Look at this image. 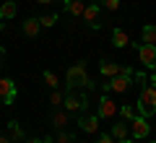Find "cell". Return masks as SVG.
<instances>
[{
	"label": "cell",
	"instance_id": "21",
	"mask_svg": "<svg viewBox=\"0 0 156 143\" xmlns=\"http://www.w3.org/2000/svg\"><path fill=\"white\" fill-rule=\"evenodd\" d=\"M42 78H44V83L52 88V91H55V88H57V83H60V81H57V76H55L52 70H44V73H42Z\"/></svg>",
	"mask_w": 156,
	"mask_h": 143
},
{
	"label": "cell",
	"instance_id": "16",
	"mask_svg": "<svg viewBox=\"0 0 156 143\" xmlns=\"http://www.w3.org/2000/svg\"><path fill=\"white\" fill-rule=\"evenodd\" d=\"M39 31H42L39 18H26V21H23V34H26V37H37Z\"/></svg>",
	"mask_w": 156,
	"mask_h": 143
},
{
	"label": "cell",
	"instance_id": "34",
	"mask_svg": "<svg viewBox=\"0 0 156 143\" xmlns=\"http://www.w3.org/2000/svg\"><path fill=\"white\" fill-rule=\"evenodd\" d=\"M23 143H26V141H23Z\"/></svg>",
	"mask_w": 156,
	"mask_h": 143
},
{
	"label": "cell",
	"instance_id": "6",
	"mask_svg": "<svg viewBox=\"0 0 156 143\" xmlns=\"http://www.w3.org/2000/svg\"><path fill=\"white\" fill-rule=\"evenodd\" d=\"M16 94H18V88H16V81L13 78H0V102L3 104L11 107L16 102Z\"/></svg>",
	"mask_w": 156,
	"mask_h": 143
},
{
	"label": "cell",
	"instance_id": "7",
	"mask_svg": "<svg viewBox=\"0 0 156 143\" xmlns=\"http://www.w3.org/2000/svg\"><path fill=\"white\" fill-rule=\"evenodd\" d=\"M148 133H151L148 117H143V115H135L133 120H130V135H133L135 141H140V138H148Z\"/></svg>",
	"mask_w": 156,
	"mask_h": 143
},
{
	"label": "cell",
	"instance_id": "33",
	"mask_svg": "<svg viewBox=\"0 0 156 143\" xmlns=\"http://www.w3.org/2000/svg\"><path fill=\"white\" fill-rule=\"evenodd\" d=\"M146 143H156V141H146Z\"/></svg>",
	"mask_w": 156,
	"mask_h": 143
},
{
	"label": "cell",
	"instance_id": "9",
	"mask_svg": "<svg viewBox=\"0 0 156 143\" xmlns=\"http://www.w3.org/2000/svg\"><path fill=\"white\" fill-rule=\"evenodd\" d=\"M138 55H140V63L148 70H156V44H140Z\"/></svg>",
	"mask_w": 156,
	"mask_h": 143
},
{
	"label": "cell",
	"instance_id": "1",
	"mask_svg": "<svg viewBox=\"0 0 156 143\" xmlns=\"http://www.w3.org/2000/svg\"><path fill=\"white\" fill-rule=\"evenodd\" d=\"M65 86L78 91V88H94L91 78L86 76V60H78V65H73L68 70V78H65Z\"/></svg>",
	"mask_w": 156,
	"mask_h": 143
},
{
	"label": "cell",
	"instance_id": "5",
	"mask_svg": "<svg viewBox=\"0 0 156 143\" xmlns=\"http://www.w3.org/2000/svg\"><path fill=\"white\" fill-rule=\"evenodd\" d=\"M86 21V26L89 29H94V31H99L101 29V11H99V0H91V3H86V11H83V16H81Z\"/></svg>",
	"mask_w": 156,
	"mask_h": 143
},
{
	"label": "cell",
	"instance_id": "19",
	"mask_svg": "<svg viewBox=\"0 0 156 143\" xmlns=\"http://www.w3.org/2000/svg\"><path fill=\"white\" fill-rule=\"evenodd\" d=\"M143 44H156V26L154 23L143 26Z\"/></svg>",
	"mask_w": 156,
	"mask_h": 143
},
{
	"label": "cell",
	"instance_id": "3",
	"mask_svg": "<svg viewBox=\"0 0 156 143\" xmlns=\"http://www.w3.org/2000/svg\"><path fill=\"white\" fill-rule=\"evenodd\" d=\"M62 107H65V112H70V115H81V112H86V107H89V96L68 88L65 99H62Z\"/></svg>",
	"mask_w": 156,
	"mask_h": 143
},
{
	"label": "cell",
	"instance_id": "25",
	"mask_svg": "<svg viewBox=\"0 0 156 143\" xmlns=\"http://www.w3.org/2000/svg\"><path fill=\"white\" fill-rule=\"evenodd\" d=\"M101 5H104L107 11H117V8H120V0H101Z\"/></svg>",
	"mask_w": 156,
	"mask_h": 143
},
{
	"label": "cell",
	"instance_id": "11",
	"mask_svg": "<svg viewBox=\"0 0 156 143\" xmlns=\"http://www.w3.org/2000/svg\"><path fill=\"white\" fill-rule=\"evenodd\" d=\"M78 125L83 133H96L99 130V115H89V117H78Z\"/></svg>",
	"mask_w": 156,
	"mask_h": 143
},
{
	"label": "cell",
	"instance_id": "32",
	"mask_svg": "<svg viewBox=\"0 0 156 143\" xmlns=\"http://www.w3.org/2000/svg\"><path fill=\"white\" fill-rule=\"evenodd\" d=\"M37 3H52V0H37Z\"/></svg>",
	"mask_w": 156,
	"mask_h": 143
},
{
	"label": "cell",
	"instance_id": "20",
	"mask_svg": "<svg viewBox=\"0 0 156 143\" xmlns=\"http://www.w3.org/2000/svg\"><path fill=\"white\" fill-rule=\"evenodd\" d=\"M39 23H42V29H50L57 23V13H47V16H39Z\"/></svg>",
	"mask_w": 156,
	"mask_h": 143
},
{
	"label": "cell",
	"instance_id": "17",
	"mask_svg": "<svg viewBox=\"0 0 156 143\" xmlns=\"http://www.w3.org/2000/svg\"><path fill=\"white\" fill-rule=\"evenodd\" d=\"M16 11H18V5L13 3V0H8V3H3V5H0V18H3V21L16 18Z\"/></svg>",
	"mask_w": 156,
	"mask_h": 143
},
{
	"label": "cell",
	"instance_id": "27",
	"mask_svg": "<svg viewBox=\"0 0 156 143\" xmlns=\"http://www.w3.org/2000/svg\"><path fill=\"white\" fill-rule=\"evenodd\" d=\"M26 143H44V138H26Z\"/></svg>",
	"mask_w": 156,
	"mask_h": 143
},
{
	"label": "cell",
	"instance_id": "12",
	"mask_svg": "<svg viewBox=\"0 0 156 143\" xmlns=\"http://www.w3.org/2000/svg\"><path fill=\"white\" fill-rule=\"evenodd\" d=\"M8 138H11V143H23L26 141V135L21 130V122H16V120L8 122Z\"/></svg>",
	"mask_w": 156,
	"mask_h": 143
},
{
	"label": "cell",
	"instance_id": "30",
	"mask_svg": "<svg viewBox=\"0 0 156 143\" xmlns=\"http://www.w3.org/2000/svg\"><path fill=\"white\" fill-rule=\"evenodd\" d=\"M117 143H133V141H130V138H125V141H117Z\"/></svg>",
	"mask_w": 156,
	"mask_h": 143
},
{
	"label": "cell",
	"instance_id": "18",
	"mask_svg": "<svg viewBox=\"0 0 156 143\" xmlns=\"http://www.w3.org/2000/svg\"><path fill=\"white\" fill-rule=\"evenodd\" d=\"M68 117H70V112H65V109H57L55 115H52V125H55L57 130H62V127L68 125Z\"/></svg>",
	"mask_w": 156,
	"mask_h": 143
},
{
	"label": "cell",
	"instance_id": "2",
	"mask_svg": "<svg viewBox=\"0 0 156 143\" xmlns=\"http://www.w3.org/2000/svg\"><path fill=\"white\" fill-rule=\"evenodd\" d=\"M135 107H138V115H143V117H154L156 115V88L151 86V83L140 86V94H138Z\"/></svg>",
	"mask_w": 156,
	"mask_h": 143
},
{
	"label": "cell",
	"instance_id": "13",
	"mask_svg": "<svg viewBox=\"0 0 156 143\" xmlns=\"http://www.w3.org/2000/svg\"><path fill=\"white\" fill-rule=\"evenodd\" d=\"M62 5H65V11L70 13V16H83L86 0H62Z\"/></svg>",
	"mask_w": 156,
	"mask_h": 143
},
{
	"label": "cell",
	"instance_id": "31",
	"mask_svg": "<svg viewBox=\"0 0 156 143\" xmlns=\"http://www.w3.org/2000/svg\"><path fill=\"white\" fill-rule=\"evenodd\" d=\"M3 26H5V23H3V18H0V31H3Z\"/></svg>",
	"mask_w": 156,
	"mask_h": 143
},
{
	"label": "cell",
	"instance_id": "29",
	"mask_svg": "<svg viewBox=\"0 0 156 143\" xmlns=\"http://www.w3.org/2000/svg\"><path fill=\"white\" fill-rule=\"evenodd\" d=\"M3 55H5V47H0V70H3Z\"/></svg>",
	"mask_w": 156,
	"mask_h": 143
},
{
	"label": "cell",
	"instance_id": "22",
	"mask_svg": "<svg viewBox=\"0 0 156 143\" xmlns=\"http://www.w3.org/2000/svg\"><path fill=\"white\" fill-rule=\"evenodd\" d=\"M55 143H76V135L68 133V130H60V133L55 135Z\"/></svg>",
	"mask_w": 156,
	"mask_h": 143
},
{
	"label": "cell",
	"instance_id": "24",
	"mask_svg": "<svg viewBox=\"0 0 156 143\" xmlns=\"http://www.w3.org/2000/svg\"><path fill=\"white\" fill-rule=\"evenodd\" d=\"M120 115H122L125 122H130L135 117V112H133V107H130V104H122V107H120Z\"/></svg>",
	"mask_w": 156,
	"mask_h": 143
},
{
	"label": "cell",
	"instance_id": "10",
	"mask_svg": "<svg viewBox=\"0 0 156 143\" xmlns=\"http://www.w3.org/2000/svg\"><path fill=\"white\" fill-rule=\"evenodd\" d=\"M96 115H99V120H112V117L117 115V104L107 96V94L99 96V112H96Z\"/></svg>",
	"mask_w": 156,
	"mask_h": 143
},
{
	"label": "cell",
	"instance_id": "28",
	"mask_svg": "<svg viewBox=\"0 0 156 143\" xmlns=\"http://www.w3.org/2000/svg\"><path fill=\"white\" fill-rule=\"evenodd\" d=\"M0 143H11V138H8L5 133H0Z\"/></svg>",
	"mask_w": 156,
	"mask_h": 143
},
{
	"label": "cell",
	"instance_id": "15",
	"mask_svg": "<svg viewBox=\"0 0 156 143\" xmlns=\"http://www.w3.org/2000/svg\"><path fill=\"white\" fill-rule=\"evenodd\" d=\"M130 135V122H117V125H112V138L115 141H125V138Z\"/></svg>",
	"mask_w": 156,
	"mask_h": 143
},
{
	"label": "cell",
	"instance_id": "23",
	"mask_svg": "<svg viewBox=\"0 0 156 143\" xmlns=\"http://www.w3.org/2000/svg\"><path fill=\"white\" fill-rule=\"evenodd\" d=\"M62 99H65V94H62L60 88H55V91H52V96H50V104H52V107H60Z\"/></svg>",
	"mask_w": 156,
	"mask_h": 143
},
{
	"label": "cell",
	"instance_id": "4",
	"mask_svg": "<svg viewBox=\"0 0 156 143\" xmlns=\"http://www.w3.org/2000/svg\"><path fill=\"white\" fill-rule=\"evenodd\" d=\"M130 83H133V70L120 73V76H115V78H107V81L101 83V88H104V91H115V94H125L130 88Z\"/></svg>",
	"mask_w": 156,
	"mask_h": 143
},
{
	"label": "cell",
	"instance_id": "26",
	"mask_svg": "<svg viewBox=\"0 0 156 143\" xmlns=\"http://www.w3.org/2000/svg\"><path fill=\"white\" fill-rule=\"evenodd\" d=\"M96 143H117V141L112 138V133H99V141Z\"/></svg>",
	"mask_w": 156,
	"mask_h": 143
},
{
	"label": "cell",
	"instance_id": "14",
	"mask_svg": "<svg viewBox=\"0 0 156 143\" xmlns=\"http://www.w3.org/2000/svg\"><path fill=\"white\" fill-rule=\"evenodd\" d=\"M112 44H115L117 50H122V47H128L130 44V39H128V31H125V29H112Z\"/></svg>",
	"mask_w": 156,
	"mask_h": 143
},
{
	"label": "cell",
	"instance_id": "8",
	"mask_svg": "<svg viewBox=\"0 0 156 143\" xmlns=\"http://www.w3.org/2000/svg\"><path fill=\"white\" fill-rule=\"evenodd\" d=\"M128 70H133V68L120 65V63H112V60H101V63H99V73H101L104 78H115V76H120V73H128Z\"/></svg>",
	"mask_w": 156,
	"mask_h": 143
}]
</instances>
